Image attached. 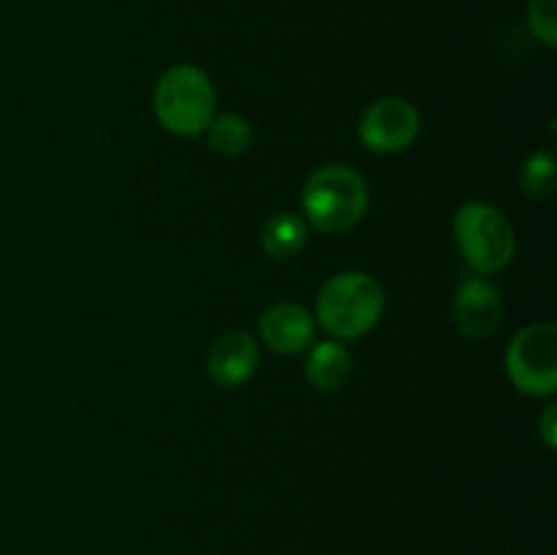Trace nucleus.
I'll use <instances>...</instances> for the list:
<instances>
[{
	"label": "nucleus",
	"instance_id": "obj_1",
	"mask_svg": "<svg viewBox=\"0 0 557 555\" xmlns=\"http://www.w3.org/2000/svg\"><path fill=\"white\" fill-rule=\"evenodd\" d=\"M386 308L384 286L359 270L337 272L321 286L315 299V321L335 341H357L381 321Z\"/></svg>",
	"mask_w": 557,
	"mask_h": 555
},
{
	"label": "nucleus",
	"instance_id": "obj_4",
	"mask_svg": "<svg viewBox=\"0 0 557 555\" xmlns=\"http://www.w3.org/2000/svg\"><path fill=\"white\" fill-rule=\"evenodd\" d=\"M455 239L479 275H495L515 261V229L509 218L487 201H466L455 212Z\"/></svg>",
	"mask_w": 557,
	"mask_h": 555
},
{
	"label": "nucleus",
	"instance_id": "obj_9",
	"mask_svg": "<svg viewBox=\"0 0 557 555\" xmlns=\"http://www.w3.org/2000/svg\"><path fill=\"white\" fill-rule=\"evenodd\" d=\"M259 368V343L243 330L223 332L207 354V373L223 390L245 384Z\"/></svg>",
	"mask_w": 557,
	"mask_h": 555
},
{
	"label": "nucleus",
	"instance_id": "obj_6",
	"mask_svg": "<svg viewBox=\"0 0 557 555\" xmlns=\"http://www.w3.org/2000/svg\"><path fill=\"white\" fill-rule=\"evenodd\" d=\"M419 128H422V118L417 107L397 96L379 98L359 118V139L368 150L381 152V156L408 150L417 141Z\"/></svg>",
	"mask_w": 557,
	"mask_h": 555
},
{
	"label": "nucleus",
	"instance_id": "obj_2",
	"mask_svg": "<svg viewBox=\"0 0 557 555\" xmlns=\"http://www.w3.org/2000/svg\"><path fill=\"white\" fill-rule=\"evenodd\" d=\"M368 180L346 163L319 166L302 188V218L321 234H343L354 229L368 212Z\"/></svg>",
	"mask_w": 557,
	"mask_h": 555
},
{
	"label": "nucleus",
	"instance_id": "obj_8",
	"mask_svg": "<svg viewBox=\"0 0 557 555\" xmlns=\"http://www.w3.org/2000/svg\"><path fill=\"white\" fill-rule=\"evenodd\" d=\"M261 341L275 354L292 357V354L308 351L315 343V319L308 308L297 303H275L264 310L259 321Z\"/></svg>",
	"mask_w": 557,
	"mask_h": 555
},
{
	"label": "nucleus",
	"instance_id": "obj_5",
	"mask_svg": "<svg viewBox=\"0 0 557 555\" xmlns=\"http://www.w3.org/2000/svg\"><path fill=\"white\" fill-rule=\"evenodd\" d=\"M506 375L528 397H553L557 392V326L549 321L528 324L506 348Z\"/></svg>",
	"mask_w": 557,
	"mask_h": 555
},
{
	"label": "nucleus",
	"instance_id": "obj_11",
	"mask_svg": "<svg viewBox=\"0 0 557 555\" xmlns=\"http://www.w3.org/2000/svg\"><path fill=\"white\" fill-rule=\"evenodd\" d=\"M308 221L292 210L275 212L264 223V229H261V245H264V250L272 259H292V256H299L305 250V245H308Z\"/></svg>",
	"mask_w": 557,
	"mask_h": 555
},
{
	"label": "nucleus",
	"instance_id": "obj_13",
	"mask_svg": "<svg viewBox=\"0 0 557 555\" xmlns=\"http://www.w3.org/2000/svg\"><path fill=\"white\" fill-rule=\"evenodd\" d=\"M520 185L531 199H549L557 185V161L549 150H536L520 169Z\"/></svg>",
	"mask_w": 557,
	"mask_h": 555
},
{
	"label": "nucleus",
	"instance_id": "obj_15",
	"mask_svg": "<svg viewBox=\"0 0 557 555\" xmlns=\"http://www.w3.org/2000/svg\"><path fill=\"white\" fill-rule=\"evenodd\" d=\"M539 433H542L547 449H555V444H557V406H555V403H549V406L544 408V417H542V424H539Z\"/></svg>",
	"mask_w": 557,
	"mask_h": 555
},
{
	"label": "nucleus",
	"instance_id": "obj_14",
	"mask_svg": "<svg viewBox=\"0 0 557 555\" xmlns=\"http://www.w3.org/2000/svg\"><path fill=\"white\" fill-rule=\"evenodd\" d=\"M528 30L544 47H557V0H528Z\"/></svg>",
	"mask_w": 557,
	"mask_h": 555
},
{
	"label": "nucleus",
	"instance_id": "obj_12",
	"mask_svg": "<svg viewBox=\"0 0 557 555\" xmlns=\"http://www.w3.org/2000/svg\"><path fill=\"white\" fill-rule=\"evenodd\" d=\"M205 134L210 150L226 158L245 156L253 145V128L243 114H215Z\"/></svg>",
	"mask_w": 557,
	"mask_h": 555
},
{
	"label": "nucleus",
	"instance_id": "obj_10",
	"mask_svg": "<svg viewBox=\"0 0 557 555\" xmlns=\"http://www.w3.org/2000/svg\"><path fill=\"white\" fill-rule=\"evenodd\" d=\"M351 351L341 341H319L310 346L308 362H305V375L310 386L319 392H337L351 379Z\"/></svg>",
	"mask_w": 557,
	"mask_h": 555
},
{
	"label": "nucleus",
	"instance_id": "obj_7",
	"mask_svg": "<svg viewBox=\"0 0 557 555\" xmlns=\"http://www.w3.org/2000/svg\"><path fill=\"white\" fill-rule=\"evenodd\" d=\"M455 324L466 337L482 341V337L493 335L498 330L500 319H504V297L500 288L487 278L476 275L460 283L455 294Z\"/></svg>",
	"mask_w": 557,
	"mask_h": 555
},
{
	"label": "nucleus",
	"instance_id": "obj_3",
	"mask_svg": "<svg viewBox=\"0 0 557 555\" xmlns=\"http://www.w3.org/2000/svg\"><path fill=\"white\" fill-rule=\"evenodd\" d=\"M156 118L169 134L199 136L215 118V87L196 65H172L156 85Z\"/></svg>",
	"mask_w": 557,
	"mask_h": 555
}]
</instances>
